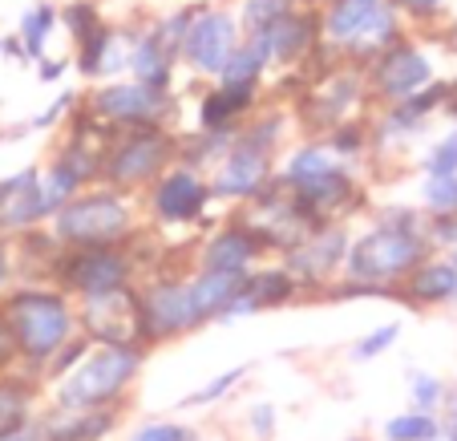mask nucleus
<instances>
[{"label":"nucleus","instance_id":"f257e3e1","mask_svg":"<svg viewBox=\"0 0 457 441\" xmlns=\"http://www.w3.org/2000/svg\"><path fill=\"white\" fill-rule=\"evenodd\" d=\"M425 255L421 235H413L405 223H388L369 231L348 251V271L361 284H393L405 271H413Z\"/></svg>","mask_w":457,"mask_h":441},{"label":"nucleus","instance_id":"f03ea898","mask_svg":"<svg viewBox=\"0 0 457 441\" xmlns=\"http://www.w3.org/2000/svg\"><path fill=\"white\" fill-rule=\"evenodd\" d=\"M4 316H9V329H12V337H17V348L25 356H33V361H45L49 353H57L73 329L70 304L53 292L12 295Z\"/></svg>","mask_w":457,"mask_h":441},{"label":"nucleus","instance_id":"7ed1b4c3","mask_svg":"<svg viewBox=\"0 0 457 441\" xmlns=\"http://www.w3.org/2000/svg\"><path fill=\"white\" fill-rule=\"evenodd\" d=\"M138 348L129 345H105L61 385V405L65 409H97L102 401H113L126 381L138 372Z\"/></svg>","mask_w":457,"mask_h":441},{"label":"nucleus","instance_id":"20e7f679","mask_svg":"<svg viewBox=\"0 0 457 441\" xmlns=\"http://www.w3.org/2000/svg\"><path fill=\"white\" fill-rule=\"evenodd\" d=\"M324 29H328L332 41L348 45L353 53H380L393 49L397 17L385 0H332Z\"/></svg>","mask_w":457,"mask_h":441},{"label":"nucleus","instance_id":"39448f33","mask_svg":"<svg viewBox=\"0 0 457 441\" xmlns=\"http://www.w3.org/2000/svg\"><path fill=\"white\" fill-rule=\"evenodd\" d=\"M129 231V211L113 195L73 199L57 211V235L73 247H113V239Z\"/></svg>","mask_w":457,"mask_h":441},{"label":"nucleus","instance_id":"423d86ee","mask_svg":"<svg viewBox=\"0 0 457 441\" xmlns=\"http://www.w3.org/2000/svg\"><path fill=\"white\" fill-rule=\"evenodd\" d=\"M166 158H170V138H162L154 126H134V134L113 146L105 174H110L118 187H138V182L154 179V174L162 171Z\"/></svg>","mask_w":457,"mask_h":441},{"label":"nucleus","instance_id":"0eeeda50","mask_svg":"<svg viewBox=\"0 0 457 441\" xmlns=\"http://www.w3.org/2000/svg\"><path fill=\"white\" fill-rule=\"evenodd\" d=\"M94 113L126 126H154L162 113H170V97L166 89H150L146 81H118L94 94Z\"/></svg>","mask_w":457,"mask_h":441},{"label":"nucleus","instance_id":"6e6552de","mask_svg":"<svg viewBox=\"0 0 457 441\" xmlns=\"http://www.w3.org/2000/svg\"><path fill=\"white\" fill-rule=\"evenodd\" d=\"M239 49V29L227 12H203L190 21L182 53L190 57V65H199L203 73H223L227 61Z\"/></svg>","mask_w":457,"mask_h":441},{"label":"nucleus","instance_id":"1a4fd4ad","mask_svg":"<svg viewBox=\"0 0 457 441\" xmlns=\"http://www.w3.org/2000/svg\"><path fill=\"white\" fill-rule=\"evenodd\" d=\"M61 276L81 295H105L126 287V260L113 247H81L73 260H65Z\"/></svg>","mask_w":457,"mask_h":441},{"label":"nucleus","instance_id":"9d476101","mask_svg":"<svg viewBox=\"0 0 457 441\" xmlns=\"http://www.w3.org/2000/svg\"><path fill=\"white\" fill-rule=\"evenodd\" d=\"M429 78H433L429 61H425L417 49H409V45L385 49L377 61V73H372L377 89L385 97H393V102H409L413 94H421V89L429 86Z\"/></svg>","mask_w":457,"mask_h":441},{"label":"nucleus","instance_id":"9b49d317","mask_svg":"<svg viewBox=\"0 0 457 441\" xmlns=\"http://www.w3.org/2000/svg\"><path fill=\"white\" fill-rule=\"evenodd\" d=\"M86 324L105 345H126L129 332L142 329V304H134L121 287L105 295H86Z\"/></svg>","mask_w":457,"mask_h":441},{"label":"nucleus","instance_id":"f8f14e48","mask_svg":"<svg viewBox=\"0 0 457 441\" xmlns=\"http://www.w3.org/2000/svg\"><path fill=\"white\" fill-rule=\"evenodd\" d=\"M187 284H158L154 292L142 295V332L150 337H174V332L195 329Z\"/></svg>","mask_w":457,"mask_h":441},{"label":"nucleus","instance_id":"ddd939ff","mask_svg":"<svg viewBox=\"0 0 457 441\" xmlns=\"http://www.w3.org/2000/svg\"><path fill=\"white\" fill-rule=\"evenodd\" d=\"M263 182H268V142L243 138L239 146L227 154L215 191L227 195V199H243V195H255Z\"/></svg>","mask_w":457,"mask_h":441},{"label":"nucleus","instance_id":"4468645a","mask_svg":"<svg viewBox=\"0 0 457 441\" xmlns=\"http://www.w3.org/2000/svg\"><path fill=\"white\" fill-rule=\"evenodd\" d=\"M203 203H207V182L190 171H170L154 191V211L166 223H187V219H195L203 211Z\"/></svg>","mask_w":457,"mask_h":441},{"label":"nucleus","instance_id":"2eb2a0df","mask_svg":"<svg viewBox=\"0 0 457 441\" xmlns=\"http://www.w3.org/2000/svg\"><path fill=\"white\" fill-rule=\"evenodd\" d=\"M243 284H247V271H203L195 284H187L195 320H211V316H223V312L231 308L235 295L243 292Z\"/></svg>","mask_w":457,"mask_h":441},{"label":"nucleus","instance_id":"dca6fc26","mask_svg":"<svg viewBox=\"0 0 457 441\" xmlns=\"http://www.w3.org/2000/svg\"><path fill=\"white\" fill-rule=\"evenodd\" d=\"M45 215V191L37 171H25L17 179L0 182V223L9 227H29Z\"/></svg>","mask_w":457,"mask_h":441},{"label":"nucleus","instance_id":"f3484780","mask_svg":"<svg viewBox=\"0 0 457 441\" xmlns=\"http://www.w3.org/2000/svg\"><path fill=\"white\" fill-rule=\"evenodd\" d=\"M251 94H255V86H219V89H211V94L203 97L199 121L211 134L231 130V121L251 105Z\"/></svg>","mask_w":457,"mask_h":441},{"label":"nucleus","instance_id":"a211bd4d","mask_svg":"<svg viewBox=\"0 0 457 441\" xmlns=\"http://www.w3.org/2000/svg\"><path fill=\"white\" fill-rule=\"evenodd\" d=\"M259 251V239L251 231H243V227H235V231H223L215 235V243L207 247V271H243L251 263V255Z\"/></svg>","mask_w":457,"mask_h":441},{"label":"nucleus","instance_id":"6ab92c4d","mask_svg":"<svg viewBox=\"0 0 457 441\" xmlns=\"http://www.w3.org/2000/svg\"><path fill=\"white\" fill-rule=\"evenodd\" d=\"M129 70H134L138 81H146L150 89H166V81H170V57H166V49L158 45L154 33L138 37V41L129 45Z\"/></svg>","mask_w":457,"mask_h":441},{"label":"nucleus","instance_id":"aec40b11","mask_svg":"<svg viewBox=\"0 0 457 441\" xmlns=\"http://www.w3.org/2000/svg\"><path fill=\"white\" fill-rule=\"evenodd\" d=\"M268 33H271V57H300L312 45V37H316V21L308 12H284Z\"/></svg>","mask_w":457,"mask_h":441},{"label":"nucleus","instance_id":"412c9836","mask_svg":"<svg viewBox=\"0 0 457 441\" xmlns=\"http://www.w3.org/2000/svg\"><path fill=\"white\" fill-rule=\"evenodd\" d=\"M340 255H345V235L328 231V235H316L312 243H303L292 255V268L308 271V276H324V271H332V263H340Z\"/></svg>","mask_w":457,"mask_h":441},{"label":"nucleus","instance_id":"4be33fe9","mask_svg":"<svg viewBox=\"0 0 457 441\" xmlns=\"http://www.w3.org/2000/svg\"><path fill=\"white\" fill-rule=\"evenodd\" d=\"M413 295L417 300H449L457 295V268L453 263H425V268L413 271Z\"/></svg>","mask_w":457,"mask_h":441},{"label":"nucleus","instance_id":"5701e85b","mask_svg":"<svg viewBox=\"0 0 457 441\" xmlns=\"http://www.w3.org/2000/svg\"><path fill=\"white\" fill-rule=\"evenodd\" d=\"M332 171H337V166H332L328 150L308 146V150H300V154L287 162V182H292L295 191H300V187H308V182L324 179V174H332Z\"/></svg>","mask_w":457,"mask_h":441},{"label":"nucleus","instance_id":"b1692460","mask_svg":"<svg viewBox=\"0 0 457 441\" xmlns=\"http://www.w3.org/2000/svg\"><path fill=\"white\" fill-rule=\"evenodd\" d=\"M81 174L73 171V162H61L49 171V179H41V191H45V215H53V211H61L65 203L73 199V191H78Z\"/></svg>","mask_w":457,"mask_h":441},{"label":"nucleus","instance_id":"393cba45","mask_svg":"<svg viewBox=\"0 0 457 441\" xmlns=\"http://www.w3.org/2000/svg\"><path fill=\"white\" fill-rule=\"evenodd\" d=\"M284 12H292V0H247V4H243V29H247V33H263V29H271Z\"/></svg>","mask_w":457,"mask_h":441},{"label":"nucleus","instance_id":"a878e982","mask_svg":"<svg viewBox=\"0 0 457 441\" xmlns=\"http://www.w3.org/2000/svg\"><path fill=\"white\" fill-rule=\"evenodd\" d=\"M29 417V401L21 389H0V441H12Z\"/></svg>","mask_w":457,"mask_h":441},{"label":"nucleus","instance_id":"bb28decb","mask_svg":"<svg viewBox=\"0 0 457 441\" xmlns=\"http://www.w3.org/2000/svg\"><path fill=\"white\" fill-rule=\"evenodd\" d=\"M385 433H388V441H433L437 437V421L429 413H409V417L388 421Z\"/></svg>","mask_w":457,"mask_h":441},{"label":"nucleus","instance_id":"cd10ccee","mask_svg":"<svg viewBox=\"0 0 457 441\" xmlns=\"http://www.w3.org/2000/svg\"><path fill=\"white\" fill-rule=\"evenodd\" d=\"M53 9L49 4H37V9H29L25 12V53L29 57H41V49H45V37H49V29H53Z\"/></svg>","mask_w":457,"mask_h":441},{"label":"nucleus","instance_id":"c85d7f7f","mask_svg":"<svg viewBox=\"0 0 457 441\" xmlns=\"http://www.w3.org/2000/svg\"><path fill=\"white\" fill-rule=\"evenodd\" d=\"M65 21H70V29H73V37H78V45L86 41V37H94L97 29H102V17H97V9H94V4H86V0H81V4H70V9H65Z\"/></svg>","mask_w":457,"mask_h":441},{"label":"nucleus","instance_id":"c756f323","mask_svg":"<svg viewBox=\"0 0 457 441\" xmlns=\"http://www.w3.org/2000/svg\"><path fill=\"white\" fill-rule=\"evenodd\" d=\"M243 372H247V364H243V369H231V372H219V377L207 385V389H199V393H195V397H187V401H182V405H211V401H215V397H223V393L231 389L235 381H239Z\"/></svg>","mask_w":457,"mask_h":441},{"label":"nucleus","instance_id":"7c9ffc66","mask_svg":"<svg viewBox=\"0 0 457 441\" xmlns=\"http://www.w3.org/2000/svg\"><path fill=\"white\" fill-rule=\"evenodd\" d=\"M429 174H433V179H453V174H457V134H453V138H445L429 154Z\"/></svg>","mask_w":457,"mask_h":441},{"label":"nucleus","instance_id":"2f4dec72","mask_svg":"<svg viewBox=\"0 0 457 441\" xmlns=\"http://www.w3.org/2000/svg\"><path fill=\"white\" fill-rule=\"evenodd\" d=\"M397 337H401V329H397V324H385V329H380V332H372L369 340H361V345H356V356H361V361H372V356H377V353H385V348L393 345V340H397Z\"/></svg>","mask_w":457,"mask_h":441},{"label":"nucleus","instance_id":"473e14b6","mask_svg":"<svg viewBox=\"0 0 457 441\" xmlns=\"http://www.w3.org/2000/svg\"><path fill=\"white\" fill-rule=\"evenodd\" d=\"M413 401L421 409H433L441 401V385L433 381V377H421V372H417V377H413Z\"/></svg>","mask_w":457,"mask_h":441},{"label":"nucleus","instance_id":"72a5a7b5","mask_svg":"<svg viewBox=\"0 0 457 441\" xmlns=\"http://www.w3.org/2000/svg\"><path fill=\"white\" fill-rule=\"evenodd\" d=\"M134 441H187V433H182V425L162 421V425H146V429H142Z\"/></svg>","mask_w":457,"mask_h":441},{"label":"nucleus","instance_id":"f704fd0d","mask_svg":"<svg viewBox=\"0 0 457 441\" xmlns=\"http://www.w3.org/2000/svg\"><path fill=\"white\" fill-rule=\"evenodd\" d=\"M12 353H17V337H12V329H9V316L0 312V364H9Z\"/></svg>","mask_w":457,"mask_h":441},{"label":"nucleus","instance_id":"c9c22d12","mask_svg":"<svg viewBox=\"0 0 457 441\" xmlns=\"http://www.w3.org/2000/svg\"><path fill=\"white\" fill-rule=\"evenodd\" d=\"M251 425H255L259 437H268V433H271V405H259L255 413H251Z\"/></svg>","mask_w":457,"mask_h":441},{"label":"nucleus","instance_id":"e433bc0d","mask_svg":"<svg viewBox=\"0 0 457 441\" xmlns=\"http://www.w3.org/2000/svg\"><path fill=\"white\" fill-rule=\"evenodd\" d=\"M405 12H413V17H425V12H433L441 4V0H397Z\"/></svg>","mask_w":457,"mask_h":441},{"label":"nucleus","instance_id":"4c0bfd02","mask_svg":"<svg viewBox=\"0 0 457 441\" xmlns=\"http://www.w3.org/2000/svg\"><path fill=\"white\" fill-rule=\"evenodd\" d=\"M70 102H73V97H61V102H53V105H49V110H45V113H41V118H37V121H33V126H49V121H57V113H61V110H65V105H70Z\"/></svg>","mask_w":457,"mask_h":441},{"label":"nucleus","instance_id":"58836bf2","mask_svg":"<svg viewBox=\"0 0 457 441\" xmlns=\"http://www.w3.org/2000/svg\"><path fill=\"white\" fill-rule=\"evenodd\" d=\"M57 73H61V61H49V65H45V70H41V78H45V81H53V78H57Z\"/></svg>","mask_w":457,"mask_h":441},{"label":"nucleus","instance_id":"ea45409f","mask_svg":"<svg viewBox=\"0 0 457 441\" xmlns=\"http://www.w3.org/2000/svg\"><path fill=\"white\" fill-rule=\"evenodd\" d=\"M445 97H449V110H453V113H457V86H453V89H449V94H445Z\"/></svg>","mask_w":457,"mask_h":441},{"label":"nucleus","instance_id":"a19ab883","mask_svg":"<svg viewBox=\"0 0 457 441\" xmlns=\"http://www.w3.org/2000/svg\"><path fill=\"white\" fill-rule=\"evenodd\" d=\"M9 276V260H4V251H0V279Z\"/></svg>","mask_w":457,"mask_h":441}]
</instances>
